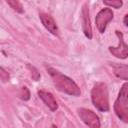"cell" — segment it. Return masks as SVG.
<instances>
[{"label": "cell", "instance_id": "11", "mask_svg": "<svg viewBox=\"0 0 128 128\" xmlns=\"http://www.w3.org/2000/svg\"><path fill=\"white\" fill-rule=\"evenodd\" d=\"M6 3H7L13 10H15L16 12H18V13H23L24 9H23L22 4H21L19 1H17V0H12V1H6Z\"/></svg>", "mask_w": 128, "mask_h": 128}, {"label": "cell", "instance_id": "3", "mask_svg": "<svg viewBox=\"0 0 128 128\" xmlns=\"http://www.w3.org/2000/svg\"><path fill=\"white\" fill-rule=\"evenodd\" d=\"M116 116L124 123H128V82L122 85L114 103Z\"/></svg>", "mask_w": 128, "mask_h": 128}, {"label": "cell", "instance_id": "7", "mask_svg": "<svg viewBox=\"0 0 128 128\" xmlns=\"http://www.w3.org/2000/svg\"><path fill=\"white\" fill-rule=\"evenodd\" d=\"M82 15V29L84 32V35L88 39H92V27L90 23V18H89V9L87 6V3H84L81 11Z\"/></svg>", "mask_w": 128, "mask_h": 128}, {"label": "cell", "instance_id": "10", "mask_svg": "<svg viewBox=\"0 0 128 128\" xmlns=\"http://www.w3.org/2000/svg\"><path fill=\"white\" fill-rule=\"evenodd\" d=\"M112 68H113L114 74L118 78L128 81V64L112 63Z\"/></svg>", "mask_w": 128, "mask_h": 128}, {"label": "cell", "instance_id": "17", "mask_svg": "<svg viewBox=\"0 0 128 128\" xmlns=\"http://www.w3.org/2000/svg\"><path fill=\"white\" fill-rule=\"evenodd\" d=\"M50 128H57V127H56V126H55V125H52V126H51V127H50Z\"/></svg>", "mask_w": 128, "mask_h": 128}, {"label": "cell", "instance_id": "16", "mask_svg": "<svg viewBox=\"0 0 128 128\" xmlns=\"http://www.w3.org/2000/svg\"><path fill=\"white\" fill-rule=\"evenodd\" d=\"M123 23L128 27V14H126V15L124 16V18H123Z\"/></svg>", "mask_w": 128, "mask_h": 128}, {"label": "cell", "instance_id": "14", "mask_svg": "<svg viewBox=\"0 0 128 128\" xmlns=\"http://www.w3.org/2000/svg\"><path fill=\"white\" fill-rule=\"evenodd\" d=\"M104 5H107V6H110V7H113V8H120L123 4V2L121 0H114V1H103Z\"/></svg>", "mask_w": 128, "mask_h": 128}, {"label": "cell", "instance_id": "5", "mask_svg": "<svg viewBox=\"0 0 128 128\" xmlns=\"http://www.w3.org/2000/svg\"><path fill=\"white\" fill-rule=\"evenodd\" d=\"M78 115L80 119L83 121V123L86 124L89 128H100L99 117L92 110L86 108H80L78 109Z\"/></svg>", "mask_w": 128, "mask_h": 128}, {"label": "cell", "instance_id": "9", "mask_svg": "<svg viewBox=\"0 0 128 128\" xmlns=\"http://www.w3.org/2000/svg\"><path fill=\"white\" fill-rule=\"evenodd\" d=\"M38 96H39V98L48 106V108H49L51 111H56V110H57V108H58L57 101H56V99L54 98V96H53L50 92L40 90V91H38Z\"/></svg>", "mask_w": 128, "mask_h": 128}, {"label": "cell", "instance_id": "1", "mask_svg": "<svg viewBox=\"0 0 128 128\" xmlns=\"http://www.w3.org/2000/svg\"><path fill=\"white\" fill-rule=\"evenodd\" d=\"M47 71L51 76L55 87L59 91L71 96H79L81 94L80 88L71 78L62 74L60 71L52 67H47Z\"/></svg>", "mask_w": 128, "mask_h": 128}, {"label": "cell", "instance_id": "12", "mask_svg": "<svg viewBox=\"0 0 128 128\" xmlns=\"http://www.w3.org/2000/svg\"><path fill=\"white\" fill-rule=\"evenodd\" d=\"M27 68L29 69V71H30V73H31L32 79L35 80V81H38V80L40 79V73L38 72V70H37L34 66H32V65H30V64H27Z\"/></svg>", "mask_w": 128, "mask_h": 128}, {"label": "cell", "instance_id": "8", "mask_svg": "<svg viewBox=\"0 0 128 128\" xmlns=\"http://www.w3.org/2000/svg\"><path fill=\"white\" fill-rule=\"evenodd\" d=\"M39 17H40V20L43 24V26L53 35L55 36H58L59 35V29H58V26L55 22V20L53 19L52 16H50L49 14H46V13H41L39 14Z\"/></svg>", "mask_w": 128, "mask_h": 128}, {"label": "cell", "instance_id": "13", "mask_svg": "<svg viewBox=\"0 0 128 128\" xmlns=\"http://www.w3.org/2000/svg\"><path fill=\"white\" fill-rule=\"evenodd\" d=\"M19 97L24 100V101H27L30 99V91L28 90V88L26 86H23L20 90V93H19Z\"/></svg>", "mask_w": 128, "mask_h": 128}, {"label": "cell", "instance_id": "2", "mask_svg": "<svg viewBox=\"0 0 128 128\" xmlns=\"http://www.w3.org/2000/svg\"><path fill=\"white\" fill-rule=\"evenodd\" d=\"M91 100L93 105L101 112L109 111V97L107 85L104 82H97L91 90Z\"/></svg>", "mask_w": 128, "mask_h": 128}, {"label": "cell", "instance_id": "4", "mask_svg": "<svg viewBox=\"0 0 128 128\" xmlns=\"http://www.w3.org/2000/svg\"><path fill=\"white\" fill-rule=\"evenodd\" d=\"M113 11L110 8H103L102 10H100L98 12V14L96 15L95 18V23H96V27L99 30L100 33H104L107 27V24L113 19Z\"/></svg>", "mask_w": 128, "mask_h": 128}, {"label": "cell", "instance_id": "6", "mask_svg": "<svg viewBox=\"0 0 128 128\" xmlns=\"http://www.w3.org/2000/svg\"><path fill=\"white\" fill-rule=\"evenodd\" d=\"M115 33H116V36L119 39V44L116 47L110 46L109 47V51H110L111 54H113L115 57H117L119 59H126L128 57V45L124 42L123 34L120 31L116 30Z\"/></svg>", "mask_w": 128, "mask_h": 128}, {"label": "cell", "instance_id": "15", "mask_svg": "<svg viewBox=\"0 0 128 128\" xmlns=\"http://www.w3.org/2000/svg\"><path fill=\"white\" fill-rule=\"evenodd\" d=\"M0 78H1L2 82H7L9 80V74H8V72L5 71V69L3 67L0 68Z\"/></svg>", "mask_w": 128, "mask_h": 128}]
</instances>
